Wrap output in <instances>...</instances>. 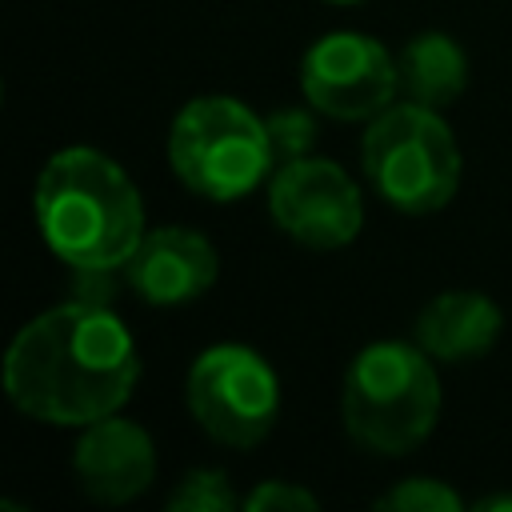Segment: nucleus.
Returning <instances> with one entry per match:
<instances>
[{
    "mask_svg": "<svg viewBox=\"0 0 512 512\" xmlns=\"http://www.w3.org/2000/svg\"><path fill=\"white\" fill-rule=\"evenodd\" d=\"M140 380L132 332L104 300L76 296L28 320L4 352L8 400L56 428H88L120 412Z\"/></svg>",
    "mask_w": 512,
    "mask_h": 512,
    "instance_id": "obj_1",
    "label": "nucleus"
},
{
    "mask_svg": "<svg viewBox=\"0 0 512 512\" xmlns=\"http://www.w3.org/2000/svg\"><path fill=\"white\" fill-rule=\"evenodd\" d=\"M44 244L76 272H116L144 240V204L128 172L96 148H64L36 176Z\"/></svg>",
    "mask_w": 512,
    "mask_h": 512,
    "instance_id": "obj_2",
    "label": "nucleus"
},
{
    "mask_svg": "<svg viewBox=\"0 0 512 512\" xmlns=\"http://www.w3.org/2000/svg\"><path fill=\"white\" fill-rule=\"evenodd\" d=\"M340 416L348 436L376 456H404L428 440L440 416L436 360L420 344L376 340L344 372Z\"/></svg>",
    "mask_w": 512,
    "mask_h": 512,
    "instance_id": "obj_3",
    "label": "nucleus"
},
{
    "mask_svg": "<svg viewBox=\"0 0 512 512\" xmlns=\"http://www.w3.org/2000/svg\"><path fill=\"white\" fill-rule=\"evenodd\" d=\"M168 160L188 192L216 204L244 200L276 172L268 124L236 96L188 100L168 132Z\"/></svg>",
    "mask_w": 512,
    "mask_h": 512,
    "instance_id": "obj_4",
    "label": "nucleus"
},
{
    "mask_svg": "<svg viewBox=\"0 0 512 512\" xmlns=\"http://www.w3.org/2000/svg\"><path fill=\"white\" fill-rule=\"evenodd\" d=\"M372 188L400 212H436L456 196L460 148L436 108L392 100L368 120L360 144Z\"/></svg>",
    "mask_w": 512,
    "mask_h": 512,
    "instance_id": "obj_5",
    "label": "nucleus"
},
{
    "mask_svg": "<svg viewBox=\"0 0 512 512\" xmlns=\"http://www.w3.org/2000/svg\"><path fill=\"white\" fill-rule=\"evenodd\" d=\"M192 420L228 448H256L280 416V380L248 344L204 348L184 384Z\"/></svg>",
    "mask_w": 512,
    "mask_h": 512,
    "instance_id": "obj_6",
    "label": "nucleus"
},
{
    "mask_svg": "<svg viewBox=\"0 0 512 512\" xmlns=\"http://www.w3.org/2000/svg\"><path fill=\"white\" fill-rule=\"evenodd\" d=\"M300 88L332 120H372L400 96L396 56L364 32H328L304 52Z\"/></svg>",
    "mask_w": 512,
    "mask_h": 512,
    "instance_id": "obj_7",
    "label": "nucleus"
},
{
    "mask_svg": "<svg viewBox=\"0 0 512 512\" xmlns=\"http://www.w3.org/2000/svg\"><path fill=\"white\" fill-rule=\"evenodd\" d=\"M268 212L280 232L308 248H344L364 224V204L348 172L324 156L280 164L268 184Z\"/></svg>",
    "mask_w": 512,
    "mask_h": 512,
    "instance_id": "obj_8",
    "label": "nucleus"
},
{
    "mask_svg": "<svg viewBox=\"0 0 512 512\" xmlns=\"http://www.w3.org/2000/svg\"><path fill=\"white\" fill-rule=\"evenodd\" d=\"M72 468L88 500L128 504L156 480V444L140 424L112 412L84 428L72 452Z\"/></svg>",
    "mask_w": 512,
    "mask_h": 512,
    "instance_id": "obj_9",
    "label": "nucleus"
},
{
    "mask_svg": "<svg viewBox=\"0 0 512 512\" xmlns=\"http://www.w3.org/2000/svg\"><path fill=\"white\" fill-rule=\"evenodd\" d=\"M144 304H188L216 284L220 260L208 236L192 228H152L120 268Z\"/></svg>",
    "mask_w": 512,
    "mask_h": 512,
    "instance_id": "obj_10",
    "label": "nucleus"
},
{
    "mask_svg": "<svg viewBox=\"0 0 512 512\" xmlns=\"http://www.w3.org/2000/svg\"><path fill=\"white\" fill-rule=\"evenodd\" d=\"M500 308L484 292H440L416 316V344L440 364L480 360L500 336Z\"/></svg>",
    "mask_w": 512,
    "mask_h": 512,
    "instance_id": "obj_11",
    "label": "nucleus"
},
{
    "mask_svg": "<svg viewBox=\"0 0 512 512\" xmlns=\"http://www.w3.org/2000/svg\"><path fill=\"white\" fill-rule=\"evenodd\" d=\"M396 76H400V100L444 112L464 96L468 60L448 32H420L400 48Z\"/></svg>",
    "mask_w": 512,
    "mask_h": 512,
    "instance_id": "obj_12",
    "label": "nucleus"
},
{
    "mask_svg": "<svg viewBox=\"0 0 512 512\" xmlns=\"http://www.w3.org/2000/svg\"><path fill=\"white\" fill-rule=\"evenodd\" d=\"M236 504L240 500L232 492V480L220 468H192V472H184L180 484L168 496L172 512H228Z\"/></svg>",
    "mask_w": 512,
    "mask_h": 512,
    "instance_id": "obj_13",
    "label": "nucleus"
},
{
    "mask_svg": "<svg viewBox=\"0 0 512 512\" xmlns=\"http://www.w3.org/2000/svg\"><path fill=\"white\" fill-rule=\"evenodd\" d=\"M264 124H268L276 168L312 156V148H316V116L312 112H304V108H280V112L264 116Z\"/></svg>",
    "mask_w": 512,
    "mask_h": 512,
    "instance_id": "obj_14",
    "label": "nucleus"
},
{
    "mask_svg": "<svg viewBox=\"0 0 512 512\" xmlns=\"http://www.w3.org/2000/svg\"><path fill=\"white\" fill-rule=\"evenodd\" d=\"M376 508H392V512H460L464 500L444 480L412 476V480H400L396 488H388L376 500Z\"/></svg>",
    "mask_w": 512,
    "mask_h": 512,
    "instance_id": "obj_15",
    "label": "nucleus"
},
{
    "mask_svg": "<svg viewBox=\"0 0 512 512\" xmlns=\"http://www.w3.org/2000/svg\"><path fill=\"white\" fill-rule=\"evenodd\" d=\"M240 508H248V512H288V508L312 512V508H320V500H316L308 488H300V484H288V480H264V484H256V488L244 496Z\"/></svg>",
    "mask_w": 512,
    "mask_h": 512,
    "instance_id": "obj_16",
    "label": "nucleus"
},
{
    "mask_svg": "<svg viewBox=\"0 0 512 512\" xmlns=\"http://www.w3.org/2000/svg\"><path fill=\"white\" fill-rule=\"evenodd\" d=\"M476 508H484V512H496V508H512V492H500V496H484V500H476Z\"/></svg>",
    "mask_w": 512,
    "mask_h": 512,
    "instance_id": "obj_17",
    "label": "nucleus"
},
{
    "mask_svg": "<svg viewBox=\"0 0 512 512\" xmlns=\"http://www.w3.org/2000/svg\"><path fill=\"white\" fill-rule=\"evenodd\" d=\"M332 4H360V0H332Z\"/></svg>",
    "mask_w": 512,
    "mask_h": 512,
    "instance_id": "obj_18",
    "label": "nucleus"
}]
</instances>
